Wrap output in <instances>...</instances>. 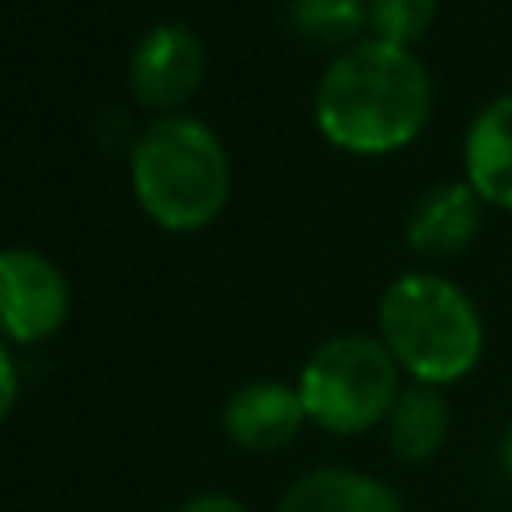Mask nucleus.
<instances>
[{
  "instance_id": "nucleus-7",
  "label": "nucleus",
  "mask_w": 512,
  "mask_h": 512,
  "mask_svg": "<svg viewBox=\"0 0 512 512\" xmlns=\"http://www.w3.org/2000/svg\"><path fill=\"white\" fill-rule=\"evenodd\" d=\"M308 412L296 388L280 380H252L224 404V432L248 452H276L296 440Z\"/></svg>"
},
{
  "instance_id": "nucleus-10",
  "label": "nucleus",
  "mask_w": 512,
  "mask_h": 512,
  "mask_svg": "<svg viewBox=\"0 0 512 512\" xmlns=\"http://www.w3.org/2000/svg\"><path fill=\"white\" fill-rule=\"evenodd\" d=\"M276 512H404V504L384 480L368 472L316 468L280 496Z\"/></svg>"
},
{
  "instance_id": "nucleus-6",
  "label": "nucleus",
  "mask_w": 512,
  "mask_h": 512,
  "mask_svg": "<svg viewBox=\"0 0 512 512\" xmlns=\"http://www.w3.org/2000/svg\"><path fill=\"white\" fill-rule=\"evenodd\" d=\"M204 80V48L184 24H156L128 56V84L148 108H180Z\"/></svg>"
},
{
  "instance_id": "nucleus-15",
  "label": "nucleus",
  "mask_w": 512,
  "mask_h": 512,
  "mask_svg": "<svg viewBox=\"0 0 512 512\" xmlns=\"http://www.w3.org/2000/svg\"><path fill=\"white\" fill-rule=\"evenodd\" d=\"M176 512H248L236 496H224V492H200L192 500H184Z\"/></svg>"
},
{
  "instance_id": "nucleus-2",
  "label": "nucleus",
  "mask_w": 512,
  "mask_h": 512,
  "mask_svg": "<svg viewBox=\"0 0 512 512\" xmlns=\"http://www.w3.org/2000/svg\"><path fill=\"white\" fill-rule=\"evenodd\" d=\"M132 188L140 208L168 232L208 228L232 192L220 136L192 116H160L132 144Z\"/></svg>"
},
{
  "instance_id": "nucleus-14",
  "label": "nucleus",
  "mask_w": 512,
  "mask_h": 512,
  "mask_svg": "<svg viewBox=\"0 0 512 512\" xmlns=\"http://www.w3.org/2000/svg\"><path fill=\"white\" fill-rule=\"evenodd\" d=\"M16 392H20V380H16V364H12V352H8V344L0 340V420L12 412V404H16Z\"/></svg>"
},
{
  "instance_id": "nucleus-1",
  "label": "nucleus",
  "mask_w": 512,
  "mask_h": 512,
  "mask_svg": "<svg viewBox=\"0 0 512 512\" xmlns=\"http://www.w3.org/2000/svg\"><path fill=\"white\" fill-rule=\"evenodd\" d=\"M432 116V80L412 48L356 40L336 52L316 88V128L352 156L408 148Z\"/></svg>"
},
{
  "instance_id": "nucleus-11",
  "label": "nucleus",
  "mask_w": 512,
  "mask_h": 512,
  "mask_svg": "<svg viewBox=\"0 0 512 512\" xmlns=\"http://www.w3.org/2000/svg\"><path fill=\"white\" fill-rule=\"evenodd\" d=\"M448 400L440 396L436 384H412V388H400L392 412H388V444L400 460L408 464H420L428 456L440 452L444 436H448Z\"/></svg>"
},
{
  "instance_id": "nucleus-9",
  "label": "nucleus",
  "mask_w": 512,
  "mask_h": 512,
  "mask_svg": "<svg viewBox=\"0 0 512 512\" xmlns=\"http://www.w3.org/2000/svg\"><path fill=\"white\" fill-rule=\"evenodd\" d=\"M484 200L468 180H448L428 188L408 216V244L424 256H456L480 232Z\"/></svg>"
},
{
  "instance_id": "nucleus-8",
  "label": "nucleus",
  "mask_w": 512,
  "mask_h": 512,
  "mask_svg": "<svg viewBox=\"0 0 512 512\" xmlns=\"http://www.w3.org/2000/svg\"><path fill=\"white\" fill-rule=\"evenodd\" d=\"M464 180L484 204L512 212V92L472 116L464 132Z\"/></svg>"
},
{
  "instance_id": "nucleus-16",
  "label": "nucleus",
  "mask_w": 512,
  "mask_h": 512,
  "mask_svg": "<svg viewBox=\"0 0 512 512\" xmlns=\"http://www.w3.org/2000/svg\"><path fill=\"white\" fill-rule=\"evenodd\" d=\"M500 456H504V468H508V476H512V428L504 432V444H500Z\"/></svg>"
},
{
  "instance_id": "nucleus-4",
  "label": "nucleus",
  "mask_w": 512,
  "mask_h": 512,
  "mask_svg": "<svg viewBox=\"0 0 512 512\" xmlns=\"http://www.w3.org/2000/svg\"><path fill=\"white\" fill-rule=\"evenodd\" d=\"M296 392L312 424L332 436H356L388 420L400 396V364L384 340L344 332L324 340L300 368Z\"/></svg>"
},
{
  "instance_id": "nucleus-13",
  "label": "nucleus",
  "mask_w": 512,
  "mask_h": 512,
  "mask_svg": "<svg viewBox=\"0 0 512 512\" xmlns=\"http://www.w3.org/2000/svg\"><path fill=\"white\" fill-rule=\"evenodd\" d=\"M364 4H368V36L400 48H412L436 20V0H364Z\"/></svg>"
},
{
  "instance_id": "nucleus-12",
  "label": "nucleus",
  "mask_w": 512,
  "mask_h": 512,
  "mask_svg": "<svg viewBox=\"0 0 512 512\" xmlns=\"http://www.w3.org/2000/svg\"><path fill=\"white\" fill-rule=\"evenodd\" d=\"M288 24L304 44L344 52L368 28V4L364 0H292Z\"/></svg>"
},
{
  "instance_id": "nucleus-5",
  "label": "nucleus",
  "mask_w": 512,
  "mask_h": 512,
  "mask_svg": "<svg viewBox=\"0 0 512 512\" xmlns=\"http://www.w3.org/2000/svg\"><path fill=\"white\" fill-rule=\"evenodd\" d=\"M68 320V280L64 272L32 248L0 252V336L36 344L60 332Z\"/></svg>"
},
{
  "instance_id": "nucleus-3",
  "label": "nucleus",
  "mask_w": 512,
  "mask_h": 512,
  "mask_svg": "<svg viewBox=\"0 0 512 512\" xmlns=\"http://www.w3.org/2000/svg\"><path fill=\"white\" fill-rule=\"evenodd\" d=\"M380 340L416 384H452L484 352L472 296L436 272H404L380 296Z\"/></svg>"
}]
</instances>
